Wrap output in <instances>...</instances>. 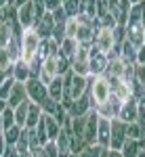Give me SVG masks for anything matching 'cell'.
I'll use <instances>...</instances> for the list:
<instances>
[{
	"instance_id": "54",
	"label": "cell",
	"mask_w": 145,
	"mask_h": 157,
	"mask_svg": "<svg viewBox=\"0 0 145 157\" xmlns=\"http://www.w3.org/2000/svg\"><path fill=\"white\" fill-rule=\"evenodd\" d=\"M143 149H145V147H143Z\"/></svg>"
},
{
	"instance_id": "28",
	"label": "cell",
	"mask_w": 145,
	"mask_h": 157,
	"mask_svg": "<svg viewBox=\"0 0 145 157\" xmlns=\"http://www.w3.org/2000/svg\"><path fill=\"white\" fill-rule=\"evenodd\" d=\"M107 151L109 149H105V147H101V145L95 143V145H88L78 157H107Z\"/></svg>"
},
{
	"instance_id": "8",
	"label": "cell",
	"mask_w": 145,
	"mask_h": 157,
	"mask_svg": "<svg viewBox=\"0 0 145 157\" xmlns=\"http://www.w3.org/2000/svg\"><path fill=\"white\" fill-rule=\"evenodd\" d=\"M17 21H19V25H21L23 29H30V27L36 25L38 17H36V9H34V2H32V0L25 2V4H21V6L17 9Z\"/></svg>"
},
{
	"instance_id": "38",
	"label": "cell",
	"mask_w": 145,
	"mask_h": 157,
	"mask_svg": "<svg viewBox=\"0 0 145 157\" xmlns=\"http://www.w3.org/2000/svg\"><path fill=\"white\" fill-rule=\"evenodd\" d=\"M65 34L76 38V34H78V19H76V17H70V19L65 21Z\"/></svg>"
},
{
	"instance_id": "23",
	"label": "cell",
	"mask_w": 145,
	"mask_h": 157,
	"mask_svg": "<svg viewBox=\"0 0 145 157\" xmlns=\"http://www.w3.org/2000/svg\"><path fill=\"white\" fill-rule=\"evenodd\" d=\"M42 117V107L38 103H30V109H27V121H25V128H36V124Z\"/></svg>"
},
{
	"instance_id": "52",
	"label": "cell",
	"mask_w": 145,
	"mask_h": 157,
	"mask_svg": "<svg viewBox=\"0 0 145 157\" xmlns=\"http://www.w3.org/2000/svg\"><path fill=\"white\" fill-rule=\"evenodd\" d=\"M13 2H15V0H11V4H13Z\"/></svg>"
},
{
	"instance_id": "20",
	"label": "cell",
	"mask_w": 145,
	"mask_h": 157,
	"mask_svg": "<svg viewBox=\"0 0 145 157\" xmlns=\"http://www.w3.org/2000/svg\"><path fill=\"white\" fill-rule=\"evenodd\" d=\"M50 55H59V44L53 40V38H46V40H40V46H38V59H48Z\"/></svg>"
},
{
	"instance_id": "4",
	"label": "cell",
	"mask_w": 145,
	"mask_h": 157,
	"mask_svg": "<svg viewBox=\"0 0 145 157\" xmlns=\"http://www.w3.org/2000/svg\"><path fill=\"white\" fill-rule=\"evenodd\" d=\"M107 65H109V57L105 52L97 48V44L93 42L91 44V61H88V67H91V75H103L107 71Z\"/></svg>"
},
{
	"instance_id": "42",
	"label": "cell",
	"mask_w": 145,
	"mask_h": 157,
	"mask_svg": "<svg viewBox=\"0 0 145 157\" xmlns=\"http://www.w3.org/2000/svg\"><path fill=\"white\" fill-rule=\"evenodd\" d=\"M137 65H145V44H141L139 48H137V59H135Z\"/></svg>"
},
{
	"instance_id": "12",
	"label": "cell",
	"mask_w": 145,
	"mask_h": 157,
	"mask_svg": "<svg viewBox=\"0 0 145 157\" xmlns=\"http://www.w3.org/2000/svg\"><path fill=\"white\" fill-rule=\"evenodd\" d=\"M55 17H53V13H44V15H42V17H40V19H38V23L34 25V29H36V34L40 38H42V40H46V38H50L53 36V29H55Z\"/></svg>"
},
{
	"instance_id": "31",
	"label": "cell",
	"mask_w": 145,
	"mask_h": 157,
	"mask_svg": "<svg viewBox=\"0 0 145 157\" xmlns=\"http://www.w3.org/2000/svg\"><path fill=\"white\" fill-rule=\"evenodd\" d=\"M13 57H11V52L6 50V46H2L0 48V69H4V71H11L13 69Z\"/></svg>"
},
{
	"instance_id": "48",
	"label": "cell",
	"mask_w": 145,
	"mask_h": 157,
	"mask_svg": "<svg viewBox=\"0 0 145 157\" xmlns=\"http://www.w3.org/2000/svg\"><path fill=\"white\" fill-rule=\"evenodd\" d=\"M6 4H11V0H0V9H4Z\"/></svg>"
},
{
	"instance_id": "24",
	"label": "cell",
	"mask_w": 145,
	"mask_h": 157,
	"mask_svg": "<svg viewBox=\"0 0 145 157\" xmlns=\"http://www.w3.org/2000/svg\"><path fill=\"white\" fill-rule=\"evenodd\" d=\"M42 115H44V121H46V134H48V140H55L57 136H59V132H61V124L50 113H44L42 111Z\"/></svg>"
},
{
	"instance_id": "32",
	"label": "cell",
	"mask_w": 145,
	"mask_h": 157,
	"mask_svg": "<svg viewBox=\"0 0 145 157\" xmlns=\"http://www.w3.org/2000/svg\"><path fill=\"white\" fill-rule=\"evenodd\" d=\"M13 84H15V78L13 75H9L2 84H0V98H4V101H9V97H11V90H13Z\"/></svg>"
},
{
	"instance_id": "25",
	"label": "cell",
	"mask_w": 145,
	"mask_h": 157,
	"mask_svg": "<svg viewBox=\"0 0 145 157\" xmlns=\"http://www.w3.org/2000/svg\"><path fill=\"white\" fill-rule=\"evenodd\" d=\"M48 97L61 103V98H63V75H57V78L48 84Z\"/></svg>"
},
{
	"instance_id": "6",
	"label": "cell",
	"mask_w": 145,
	"mask_h": 157,
	"mask_svg": "<svg viewBox=\"0 0 145 157\" xmlns=\"http://www.w3.org/2000/svg\"><path fill=\"white\" fill-rule=\"evenodd\" d=\"M25 88H27L30 101H34V103H38V105L48 97V86L44 84L40 78H30V80L25 82Z\"/></svg>"
},
{
	"instance_id": "43",
	"label": "cell",
	"mask_w": 145,
	"mask_h": 157,
	"mask_svg": "<svg viewBox=\"0 0 145 157\" xmlns=\"http://www.w3.org/2000/svg\"><path fill=\"white\" fill-rule=\"evenodd\" d=\"M44 4H46V11L53 13L55 9H59L61 4H63V0H44Z\"/></svg>"
},
{
	"instance_id": "21",
	"label": "cell",
	"mask_w": 145,
	"mask_h": 157,
	"mask_svg": "<svg viewBox=\"0 0 145 157\" xmlns=\"http://www.w3.org/2000/svg\"><path fill=\"white\" fill-rule=\"evenodd\" d=\"M141 149H143L141 140H135V138H126V140H124V145H122V149H120V153H122L124 157H139Z\"/></svg>"
},
{
	"instance_id": "22",
	"label": "cell",
	"mask_w": 145,
	"mask_h": 157,
	"mask_svg": "<svg viewBox=\"0 0 145 157\" xmlns=\"http://www.w3.org/2000/svg\"><path fill=\"white\" fill-rule=\"evenodd\" d=\"M120 59L126 61V63H135V59H137V46H135L131 40H122L120 44Z\"/></svg>"
},
{
	"instance_id": "51",
	"label": "cell",
	"mask_w": 145,
	"mask_h": 157,
	"mask_svg": "<svg viewBox=\"0 0 145 157\" xmlns=\"http://www.w3.org/2000/svg\"><path fill=\"white\" fill-rule=\"evenodd\" d=\"M131 4H139V2H143V0H128Z\"/></svg>"
},
{
	"instance_id": "53",
	"label": "cell",
	"mask_w": 145,
	"mask_h": 157,
	"mask_svg": "<svg viewBox=\"0 0 145 157\" xmlns=\"http://www.w3.org/2000/svg\"><path fill=\"white\" fill-rule=\"evenodd\" d=\"M63 2H65V0H63Z\"/></svg>"
},
{
	"instance_id": "1",
	"label": "cell",
	"mask_w": 145,
	"mask_h": 157,
	"mask_svg": "<svg viewBox=\"0 0 145 157\" xmlns=\"http://www.w3.org/2000/svg\"><path fill=\"white\" fill-rule=\"evenodd\" d=\"M88 92H91V98H93V103L97 105H101V103H105L109 97H111V88H109V80L105 75H88Z\"/></svg>"
},
{
	"instance_id": "10",
	"label": "cell",
	"mask_w": 145,
	"mask_h": 157,
	"mask_svg": "<svg viewBox=\"0 0 145 157\" xmlns=\"http://www.w3.org/2000/svg\"><path fill=\"white\" fill-rule=\"evenodd\" d=\"M91 109H95V103H93V98H91V92L86 90L82 97L76 98L72 105H70L67 113H70V117H78V115H86Z\"/></svg>"
},
{
	"instance_id": "2",
	"label": "cell",
	"mask_w": 145,
	"mask_h": 157,
	"mask_svg": "<svg viewBox=\"0 0 145 157\" xmlns=\"http://www.w3.org/2000/svg\"><path fill=\"white\" fill-rule=\"evenodd\" d=\"M40 40H42V38L36 34V29H34V27L23 29V34H21V59L27 61V63H32V61L36 59V57H38Z\"/></svg>"
},
{
	"instance_id": "40",
	"label": "cell",
	"mask_w": 145,
	"mask_h": 157,
	"mask_svg": "<svg viewBox=\"0 0 145 157\" xmlns=\"http://www.w3.org/2000/svg\"><path fill=\"white\" fill-rule=\"evenodd\" d=\"M135 80L145 86V65H135Z\"/></svg>"
},
{
	"instance_id": "34",
	"label": "cell",
	"mask_w": 145,
	"mask_h": 157,
	"mask_svg": "<svg viewBox=\"0 0 145 157\" xmlns=\"http://www.w3.org/2000/svg\"><path fill=\"white\" fill-rule=\"evenodd\" d=\"M57 71H59V75H65L67 71H72V61L65 59L63 55H57Z\"/></svg>"
},
{
	"instance_id": "26",
	"label": "cell",
	"mask_w": 145,
	"mask_h": 157,
	"mask_svg": "<svg viewBox=\"0 0 145 157\" xmlns=\"http://www.w3.org/2000/svg\"><path fill=\"white\" fill-rule=\"evenodd\" d=\"M86 130V115H78V117H70V132L76 136H84Z\"/></svg>"
},
{
	"instance_id": "49",
	"label": "cell",
	"mask_w": 145,
	"mask_h": 157,
	"mask_svg": "<svg viewBox=\"0 0 145 157\" xmlns=\"http://www.w3.org/2000/svg\"><path fill=\"white\" fill-rule=\"evenodd\" d=\"M0 134H4V121H2V115H0Z\"/></svg>"
},
{
	"instance_id": "29",
	"label": "cell",
	"mask_w": 145,
	"mask_h": 157,
	"mask_svg": "<svg viewBox=\"0 0 145 157\" xmlns=\"http://www.w3.org/2000/svg\"><path fill=\"white\" fill-rule=\"evenodd\" d=\"M21 132H23V128L21 126H11L9 130H4V138H6V143L9 145H17L19 143V138H21Z\"/></svg>"
},
{
	"instance_id": "9",
	"label": "cell",
	"mask_w": 145,
	"mask_h": 157,
	"mask_svg": "<svg viewBox=\"0 0 145 157\" xmlns=\"http://www.w3.org/2000/svg\"><path fill=\"white\" fill-rule=\"evenodd\" d=\"M126 140V124L122 120H111V138H109V149L114 151H120L122 145Z\"/></svg>"
},
{
	"instance_id": "27",
	"label": "cell",
	"mask_w": 145,
	"mask_h": 157,
	"mask_svg": "<svg viewBox=\"0 0 145 157\" xmlns=\"http://www.w3.org/2000/svg\"><path fill=\"white\" fill-rule=\"evenodd\" d=\"M30 103H32V101H23L21 105L15 107V121H17V126H21V128H25V121H27V109H30Z\"/></svg>"
},
{
	"instance_id": "30",
	"label": "cell",
	"mask_w": 145,
	"mask_h": 157,
	"mask_svg": "<svg viewBox=\"0 0 145 157\" xmlns=\"http://www.w3.org/2000/svg\"><path fill=\"white\" fill-rule=\"evenodd\" d=\"M143 136V126L139 121H131L126 124V138H135V140H141Z\"/></svg>"
},
{
	"instance_id": "46",
	"label": "cell",
	"mask_w": 145,
	"mask_h": 157,
	"mask_svg": "<svg viewBox=\"0 0 145 157\" xmlns=\"http://www.w3.org/2000/svg\"><path fill=\"white\" fill-rule=\"evenodd\" d=\"M9 107V101H4V98H0V115H2V111Z\"/></svg>"
},
{
	"instance_id": "50",
	"label": "cell",
	"mask_w": 145,
	"mask_h": 157,
	"mask_svg": "<svg viewBox=\"0 0 145 157\" xmlns=\"http://www.w3.org/2000/svg\"><path fill=\"white\" fill-rule=\"evenodd\" d=\"M21 157H34V155H32V151H25V153H21Z\"/></svg>"
},
{
	"instance_id": "36",
	"label": "cell",
	"mask_w": 145,
	"mask_h": 157,
	"mask_svg": "<svg viewBox=\"0 0 145 157\" xmlns=\"http://www.w3.org/2000/svg\"><path fill=\"white\" fill-rule=\"evenodd\" d=\"M42 149H44V157H59V147L55 140H48L46 145H42Z\"/></svg>"
},
{
	"instance_id": "13",
	"label": "cell",
	"mask_w": 145,
	"mask_h": 157,
	"mask_svg": "<svg viewBox=\"0 0 145 157\" xmlns=\"http://www.w3.org/2000/svg\"><path fill=\"white\" fill-rule=\"evenodd\" d=\"M97 126H99V111L91 109L86 113V130H84V140L88 145H95L97 143Z\"/></svg>"
},
{
	"instance_id": "47",
	"label": "cell",
	"mask_w": 145,
	"mask_h": 157,
	"mask_svg": "<svg viewBox=\"0 0 145 157\" xmlns=\"http://www.w3.org/2000/svg\"><path fill=\"white\" fill-rule=\"evenodd\" d=\"M4 23H6V17H4V11L0 9V25H4Z\"/></svg>"
},
{
	"instance_id": "39",
	"label": "cell",
	"mask_w": 145,
	"mask_h": 157,
	"mask_svg": "<svg viewBox=\"0 0 145 157\" xmlns=\"http://www.w3.org/2000/svg\"><path fill=\"white\" fill-rule=\"evenodd\" d=\"M53 17H55V23H65L67 19H70V15H67V11H65V6L61 4L59 9H55L53 11Z\"/></svg>"
},
{
	"instance_id": "37",
	"label": "cell",
	"mask_w": 145,
	"mask_h": 157,
	"mask_svg": "<svg viewBox=\"0 0 145 157\" xmlns=\"http://www.w3.org/2000/svg\"><path fill=\"white\" fill-rule=\"evenodd\" d=\"M63 6H65V11H67L70 17H76V15L80 13V2H78V0H65Z\"/></svg>"
},
{
	"instance_id": "35",
	"label": "cell",
	"mask_w": 145,
	"mask_h": 157,
	"mask_svg": "<svg viewBox=\"0 0 145 157\" xmlns=\"http://www.w3.org/2000/svg\"><path fill=\"white\" fill-rule=\"evenodd\" d=\"M65 36H67V34H65V23H57V25H55V29H53V36H50V38H53L57 44H61V42L65 40Z\"/></svg>"
},
{
	"instance_id": "19",
	"label": "cell",
	"mask_w": 145,
	"mask_h": 157,
	"mask_svg": "<svg viewBox=\"0 0 145 157\" xmlns=\"http://www.w3.org/2000/svg\"><path fill=\"white\" fill-rule=\"evenodd\" d=\"M78 46H80V42L72 36H65V40L59 44V55H63L65 59L72 61L76 57V52H78Z\"/></svg>"
},
{
	"instance_id": "41",
	"label": "cell",
	"mask_w": 145,
	"mask_h": 157,
	"mask_svg": "<svg viewBox=\"0 0 145 157\" xmlns=\"http://www.w3.org/2000/svg\"><path fill=\"white\" fill-rule=\"evenodd\" d=\"M2 157H21V153H19V149H17L15 145H9L6 149H4Z\"/></svg>"
},
{
	"instance_id": "11",
	"label": "cell",
	"mask_w": 145,
	"mask_h": 157,
	"mask_svg": "<svg viewBox=\"0 0 145 157\" xmlns=\"http://www.w3.org/2000/svg\"><path fill=\"white\" fill-rule=\"evenodd\" d=\"M120 107H122V101H120V98H116L114 94H111V97H109L105 103L97 105V111H99V115H101V117L116 120V117H118V113H120Z\"/></svg>"
},
{
	"instance_id": "15",
	"label": "cell",
	"mask_w": 145,
	"mask_h": 157,
	"mask_svg": "<svg viewBox=\"0 0 145 157\" xmlns=\"http://www.w3.org/2000/svg\"><path fill=\"white\" fill-rule=\"evenodd\" d=\"M109 80V88H111V94L116 98H120V101H126L128 97H133V92H131V86L126 84L122 78H111V75H105Z\"/></svg>"
},
{
	"instance_id": "18",
	"label": "cell",
	"mask_w": 145,
	"mask_h": 157,
	"mask_svg": "<svg viewBox=\"0 0 145 157\" xmlns=\"http://www.w3.org/2000/svg\"><path fill=\"white\" fill-rule=\"evenodd\" d=\"M23 101H30L27 88H25L23 82H15V84H13V90H11V97H9V105L15 109L17 105H21Z\"/></svg>"
},
{
	"instance_id": "16",
	"label": "cell",
	"mask_w": 145,
	"mask_h": 157,
	"mask_svg": "<svg viewBox=\"0 0 145 157\" xmlns=\"http://www.w3.org/2000/svg\"><path fill=\"white\" fill-rule=\"evenodd\" d=\"M109 138H111V120L99 115V126H97V145L109 149Z\"/></svg>"
},
{
	"instance_id": "17",
	"label": "cell",
	"mask_w": 145,
	"mask_h": 157,
	"mask_svg": "<svg viewBox=\"0 0 145 157\" xmlns=\"http://www.w3.org/2000/svg\"><path fill=\"white\" fill-rule=\"evenodd\" d=\"M13 78H15V82H27L30 78H32V69H30V63L23 59H17L13 63Z\"/></svg>"
},
{
	"instance_id": "45",
	"label": "cell",
	"mask_w": 145,
	"mask_h": 157,
	"mask_svg": "<svg viewBox=\"0 0 145 157\" xmlns=\"http://www.w3.org/2000/svg\"><path fill=\"white\" fill-rule=\"evenodd\" d=\"M107 157H124V155H122L120 151H114V149H109V151H107Z\"/></svg>"
},
{
	"instance_id": "14",
	"label": "cell",
	"mask_w": 145,
	"mask_h": 157,
	"mask_svg": "<svg viewBox=\"0 0 145 157\" xmlns=\"http://www.w3.org/2000/svg\"><path fill=\"white\" fill-rule=\"evenodd\" d=\"M126 40H131L135 46L139 48L141 44H145V29L141 21H131L126 23Z\"/></svg>"
},
{
	"instance_id": "5",
	"label": "cell",
	"mask_w": 145,
	"mask_h": 157,
	"mask_svg": "<svg viewBox=\"0 0 145 157\" xmlns=\"http://www.w3.org/2000/svg\"><path fill=\"white\" fill-rule=\"evenodd\" d=\"M139 98L137 97H128L126 101H122L120 113H118V120H122L124 124H131V121H139Z\"/></svg>"
},
{
	"instance_id": "44",
	"label": "cell",
	"mask_w": 145,
	"mask_h": 157,
	"mask_svg": "<svg viewBox=\"0 0 145 157\" xmlns=\"http://www.w3.org/2000/svg\"><path fill=\"white\" fill-rule=\"evenodd\" d=\"M9 147V143H6V138H4V134H0V157H2V153H4V149Z\"/></svg>"
},
{
	"instance_id": "33",
	"label": "cell",
	"mask_w": 145,
	"mask_h": 157,
	"mask_svg": "<svg viewBox=\"0 0 145 157\" xmlns=\"http://www.w3.org/2000/svg\"><path fill=\"white\" fill-rule=\"evenodd\" d=\"M2 121H4V130H9L11 126H15L17 121H15V109L9 105V107L2 111Z\"/></svg>"
},
{
	"instance_id": "3",
	"label": "cell",
	"mask_w": 145,
	"mask_h": 157,
	"mask_svg": "<svg viewBox=\"0 0 145 157\" xmlns=\"http://www.w3.org/2000/svg\"><path fill=\"white\" fill-rule=\"evenodd\" d=\"M88 61H91V44H80L76 57L72 59V71L78 75H91Z\"/></svg>"
},
{
	"instance_id": "7",
	"label": "cell",
	"mask_w": 145,
	"mask_h": 157,
	"mask_svg": "<svg viewBox=\"0 0 145 157\" xmlns=\"http://www.w3.org/2000/svg\"><path fill=\"white\" fill-rule=\"evenodd\" d=\"M95 44L101 52L109 55L114 46H116V36H114V29L111 27H99L97 29V36H95Z\"/></svg>"
}]
</instances>
